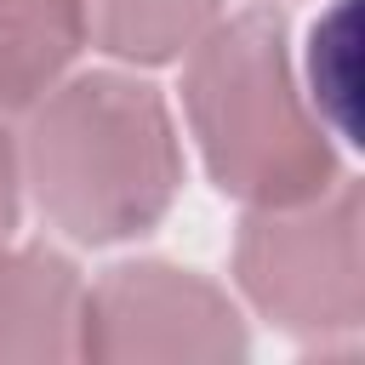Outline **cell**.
<instances>
[{
    "instance_id": "obj_1",
    "label": "cell",
    "mask_w": 365,
    "mask_h": 365,
    "mask_svg": "<svg viewBox=\"0 0 365 365\" xmlns=\"http://www.w3.org/2000/svg\"><path fill=\"white\" fill-rule=\"evenodd\" d=\"M17 160L40 217L74 245L160 228L182 188V148L160 86L114 68L51 86L29 108Z\"/></svg>"
},
{
    "instance_id": "obj_2",
    "label": "cell",
    "mask_w": 365,
    "mask_h": 365,
    "mask_svg": "<svg viewBox=\"0 0 365 365\" xmlns=\"http://www.w3.org/2000/svg\"><path fill=\"white\" fill-rule=\"evenodd\" d=\"M182 108L211 182L245 205H308L342 177L336 148L297 97L274 6L217 17L188 46Z\"/></svg>"
},
{
    "instance_id": "obj_3",
    "label": "cell",
    "mask_w": 365,
    "mask_h": 365,
    "mask_svg": "<svg viewBox=\"0 0 365 365\" xmlns=\"http://www.w3.org/2000/svg\"><path fill=\"white\" fill-rule=\"evenodd\" d=\"M234 274L251 308L302 342L359 331V182L336 177L308 205H257L240 222Z\"/></svg>"
},
{
    "instance_id": "obj_4",
    "label": "cell",
    "mask_w": 365,
    "mask_h": 365,
    "mask_svg": "<svg viewBox=\"0 0 365 365\" xmlns=\"http://www.w3.org/2000/svg\"><path fill=\"white\" fill-rule=\"evenodd\" d=\"M245 348V319L228 291H217L194 268H171L154 257L108 268L80 308V359L97 365H240Z\"/></svg>"
},
{
    "instance_id": "obj_5",
    "label": "cell",
    "mask_w": 365,
    "mask_h": 365,
    "mask_svg": "<svg viewBox=\"0 0 365 365\" xmlns=\"http://www.w3.org/2000/svg\"><path fill=\"white\" fill-rule=\"evenodd\" d=\"M86 279L63 251L0 245V365H63L80 359Z\"/></svg>"
},
{
    "instance_id": "obj_6",
    "label": "cell",
    "mask_w": 365,
    "mask_h": 365,
    "mask_svg": "<svg viewBox=\"0 0 365 365\" xmlns=\"http://www.w3.org/2000/svg\"><path fill=\"white\" fill-rule=\"evenodd\" d=\"M86 46L80 0H0V108L29 114Z\"/></svg>"
},
{
    "instance_id": "obj_7",
    "label": "cell",
    "mask_w": 365,
    "mask_h": 365,
    "mask_svg": "<svg viewBox=\"0 0 365 365\" xmlns=\"http://www.w3.org/2000/svg\"><path fill=\"white\" fill-rule=\"evenodd\" d=\"M86 6V34L125 63L160 68L177 63L217 17L228 0H80Z\"/></svg>"
},
{
    "instance_id": "obj_8",
    "label": "cell",
    "mask_w": 365,
    "mask_h": 365,
    "mask_svg": "<svg viewBox=\"0 0 365 365\" xmlns=\"http://www.w3.org/2000/svg\"><path fill=\"white\" fill-rule=\"evenodd\" d=\"M17 188H23V160H17V137H11V114L0 108V245L17 228Z\"/></svg>"
}]
</instances>
